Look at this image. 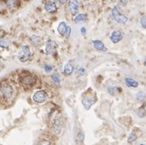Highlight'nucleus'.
<instances>
[{
	"label": "nucleus",
	"instance_id": "473e14b6",
	"mask_svg": "<svg viewBox=\"0 0 146 145\" xmlns=\"http://www.w3.org/2000/svg\"><path fill=\"white\" fill-rule=\"evenodd\" d=\"M2 69V62H1V61H0V70Z\"/></svg>",
	"mask_w": 146,
	"mask_h": 145
},
{
	"label": "nucleus",
	"instance_id": "6e6552de",
	"mask_svg": "<svg viewBox=\"0 0 146 145\" xmlns=\"http://www.w3.org/2000/svg\"><path fill=\"white\" fill-rule=\"evenodd\" d=\"M68 8L72 16H75L78 13L79 8H80V4L77 2V0H69L68 2Z\"/></svg>",
	"mask_w": 146,
	"mask_h": 145
},
{
	"label": "nucleus",
	"instance_id": "412c9836",
	"mask_svg": "<svg viewBox=\"0 0 146 145\" xmlns=\"http://www.w3.org/2000/svg\"><path fill=\"white\" fill-rule=\"evenodd\" d=\"M136 139H137V135H136L135 133H131V134L129 135L127 141H128V143H130V144H132V143H134V142H135Z\"/></svg>",
	"mask_w": 146,
	"mask_h": 145
},
{
	"label": "nucleus",
	"instance_id": "c756f323",
	"mask_svg": "<svg viewBox=\"0 0 146 145\" xmlns=\"http://www.w3.org/2000/svg\"><path fill=\"white\" fill-rule=\"evenodd\" d=\"M4 36V31L3 30H0V40L1 39H3V37Z\"/></svg>",
	"mask_w": 146,
	"mask_h": 145
},
{
	"label": "nucleus",
	"instance_id": "ddd939ff",
	"mask_svg": "<svg viewBox=\"0 0 146 145\" xmlns=\"http://www.w3.org/2000/svg\"><path fill=\"white\" fill-rule=\"evenodd\" d=\"M94 47L95 49L99 50V51H103V52H106L107 48L105 45L104 44V43L102 41H100L99 40H95L93 41Z\"/></svg>",
	"mask_w": 146,
	"mask_h": 145
},
{
	"label": "nucleus",
	"instance_id": "2eb2a0df",
	"mask_svg": "<svg viewBox=\"0 0 146 145\" xmlns=\"http://www.w3.org/2000/svg\"><path fill=\"white\" fill-rule=\"evenodd\" d=\"M86 19H87L86 14L80 13V14H78V15L75 17L74 21H75V23H76V24H79V23H80V22H84V21H86Z\"/></svg>",
	"mask_w": 146,
	"mask_h": 145
},
{
	"label": "nucleus",
	"instance_id": "72a5a7b5",
	"mask_svg": "<svg viewBox=\"0 0 146 145\" xmlns=\"http://www.w3.org/2000/svg\"><path fill=\"white\" fill-rule=\"evenodd\" d=\"M145 65L146 66V58H145Z\"/></svg>",
	"mask_w": 146,
	"mask_h": 145
},
{
	"label": "nucleus",
	"instance_id": "aec40b11",
	"mask_svg": "<svg viewBox=\"0 0 146 145\" xmlns=\"http://www.w3.org/2000/svg\"><path fill=\"white\" fill-rule=\"evenodd\" d=\"M10 40H0V48H7L10 44Z\"/></svg>",
	"mask_w": 146,
	"mask_h": 145
},
{
	"label": "nucleus",
	"instance_id": "f8f14e48",
	"mask_svg": "<svg viewBox=\"0 0 146 145\" xmlns=\"http://www.w3.org/2000/svg\"><path fill=\"white\" fill-rule=\"evenodd\" d=\"M94 102L95 100L93 97H86L82 100V104L86 110H89L91 107V106L94 103Z\"/></svg>",
	"mask_w": 146,
	"mask_h": 145
},
{
	"label": "nucleus",
	"instance_id": "c85d7f7f",
	"mask_svg": "<svg viewBox=\"0 0 146 145\" xmlns=\"http://www.w3.org/2000/svg\"><path fill=\"white\" fill-rule=\"evenodd\" d=\"M83 138H84V134H82V133H80L78 134V139L79 140H83Z\"/></svg>",
	"mask_w": 146,
	"mask_h": 145
},
{
	"label": "nucleus",
	"instance_id": "f3484780",
	"mask_svg": "<svg viewBox=\"0 0 146 145\" xmlns=\"http://www.w3.org/2000/svg\"><path fill=\"white\" fill-rule=\"evenodd\" d=\"M31 43L33 44L34 45L35 47L40 46V44H41V38L39 36H36V35H32L31 37Z\"/></svg>",
	"mask_w": 146,
	"mask_h": 145
},
{
	"label": "nucleus",
	"instance_id": "4468645a",
	"mask_svg": "<svg viewBox=\"0 0 146 145\" xmlns=\"http://www.w3.org/2000/svg\"><path fill=\"white\" fill-rule=\"evenodd\" d=\"M125 83L126 85L128 87H131V88H137L139 86V83L132 78H126Z\"/></svg>",
	"mask_w": 146,
	"mask_h": 145
},
{
	"label": "nucleus",
	"instance_id": "2f4dec72",
	"mask_svg": "<svg viewBox=\"0 0 146 145\" xmlns=\"http://www.w3.org/2000/svg\"><path fill=\"white\" fill-rule=\"evenodd\" d=\"M143 109H144V111H145V112H146V103L145 104V105L143 106Z\"/></svg>",
	"mask_w": 146,
	"mask_h": 145
},
{
	"label": "nucleus",
	"instance_id": "6ab92c4d",
	"mask_svg": "<svg viewBox=\"0 0 146 145\" xmlns=\"http://www.w3.org/2000/svg\"><path fill=\"white\" fill-rule=\"evenodd\" d=\"M52 78H53V82L57 85H59L60 83H61V76L58 73H54L52 75Z\"/></svg>",
	"mask_w": 146,
	"mask_h": 145
},
{
	"label": "nucleus",
	"instance_id": "1a4fd4ad",
	"mask_svg": "<svg viewBox=\"0 0 146 145\" xmlns=\"http://www.w3.org/2000/svg\"><path fill=\"white\" fill-rule=\"evenodd\" d=\"M123 36H122V34L121 33V31L119 30H114L112 34H111V37H110V40L113 42V44H117L119 43L121 40H122Z\"/></svg>",
	"mask_w": 146,
	"mask_h": 145
},
{
	"label": "nucleus",
	"instance_id": "39448f33",
	"mask_svg": "<svg viewBox=\"0 0 146 145\" xmlns=\"http://www.w3.org/2000/svg\"><path fill=\"white\" fill-rule=\"evenodd\" d=\"M47 99H48V95L44 90H38L32 96L33 101L37 103H42L45 102Z\"/></svg>",
	"mask_w": 146,
	"mask_h": 145
},
{
	"label": "nucleus",
	"instance_id": "b1692460",
	"mask_svg": "<svg viewBox=\"0 0 146 145\" xmlns=\"http://www.w3.org/2000/svg\"><path fill=\"white\" fill-rule=\"evenodd\" d=\"M38 145H51V143H50L49 140L43 139V140H41L40 143L38 144Z\"/></svg>",
	"mask_w": 146,
	"mask_h": 145
},
{
	"label": "nucleus",
	"instance_id": "0eeeda50",
	"mask_svg": "<svg viewBox=\"0 0 146 145\" xmlns=\"http://www.w3.org/2000/svg\"><path fill=\"white\" fill-rule=\"evenodd\" d=\"M57 50V43L54 40H49L47 41L45 52L47 55H53Z\"/></svg>",
	"mask_w": 146,
	"mask_h": 145
},
{
	"label": "nucleus",
	"instance_id": "5701e85b",
	"mask_svg": "<svg viewBox=\"0 0 146 145\" xmlns=\"http://www.w3.org/2000/svg\"><path fill=\"white\" fill-rule=\"evenodd\" d=\"M140 24H141V26L143 28H145L146 29V17L145 16H144V17H141V19H140Z\"/></svg>",
	"mask_w": 146,
	"mask_h": 145
},
{
	"label": "nucleus",
	"instance_id": "c9c22d12",
	"mask_svg": "<svg viewBox=\"0 0 146 145\" xmlns=\"http://www.w3.org/2000/svg\"><path fill=\"white\" fill-rule=\"evenodd\" d=\"M88 1H90V0H88Z\"/></svg>",
	"mask_w": 146,
	"mask_h": 145
},
{
	"label": "nucleus",
	"instance_id": "f03ea898",
	"mask_svg": "<svg viewBox=\"0 0 146 145\" xmlns=\"http://www.w3.org/2000/svg\"><path fill=\"white\" fill-rule=\"evenodd\" d=\"M0 91L3 97V99H11L14 95V89L13 86L7 83H3L0 87Z\"/></svg>",
	"mask_w": 146,
	"mask_h": 145
},
{
	"label": "nucleus",
	"instance_id": "bb28decb",
	"mask_svg": "<svg viewBox=\"0 0 146 145\" xmlns=\"http://www.w3.org/2000/svg\"><path fill=\"white\" fill-rule=\"evenodd\" d=\"M44 71L46 72H50L53 71V67L50 66V65H45L44 66Z\"/></svg>",
	"mask_w": 146,
	"mask_h": 145
},
{
	"label": "nucleus",
	"instance_id": "393cba45",
	"mask_svg": "<svg viewBox=\"0 0 146 145\" xmlns=\"http://www.w3.org/2000/svg\"><path fill=\"white\" fill-rule=\"evenodd\" d=\"M71 32H72V30H71V27L70 26H66V33H65V36H66V38L68 39L69 37H70V35H71Z\"/></svg>",
	"mask_w": 146,
	"mask_h": 145
},
{
	"label": "nucleus",
	"instance_id": "f257e3e1",
	"mask_svg": "<svg viewBox=\"0 0 146 145\" xmlns=\"http://www.w3.org/2000/svg\"><path fill=\"white\" fill-rule=\"evenodd\" d=\"M32 53L31 51L30 47L27 45H24L21 48L17 53V58L21 62H26L31 58Z\"/></svg>",
	"mask_w": 146,
	"mask_h": 145
},
{
	"label": "nucleus",
	"instance_id": "7ed1b4c3",
	"mask_svg": "<svg viewBox=\"0 0 146 145\" xmlns=\"http://www.w3.org/2000/svg\"><path fill=\"white\" fill-rule=\"evenodd\" d=\"M35 81H36V79H35V78L34 77L33 75H25L24 77L21 78V85H22V87L25 89H30L35 84Z\"/></svg>",
	"mask_w": 146,
	"mask_h": 145
},
{
	"label": "nucleus",
	"instance_id": "cd10ccee",
	"mask_svg": "<svg viewBox=\"0 0 146 145\" xmlns=\"http://www.w3.org/2000/svg\"><path fill=\"white\" fill-rule=\"evenodd\" d=\"M80 32L82 34V35H86V28L85 27H82L81 29H80Z\"/></svg>",
	"mask_w": 146,
	"mask_h": 145
},
{
	"label": "nucleus",
	"instance_id": "423d86ee",
	"mask_svg": "<svg viewBox=\"0 0 146 145\" xmlns=\"http://www.w3.org/2000/svg\"><path fill=\"white\" fill-rule=\"evenodd\" d=\"M62 121L61 116H57L53 122V126H52V130L54 134H58L61 130H62Z\"/></svg>",
	"mask_w": 146,
	"mask_h": 145
},
{
	"label": "nucleus",
	"instance_id": "20e7f679",
	"mask_svg": "<svg viewBox=\"0 0 146 145\" xmlns=\"http://www.w3.org/2000/svg\"><path fill=\"white\" fill-rule=\"evenodd\" d=\"M112 16L114 18V20L116 21L117 22H118V23H121V24H126L127 21H128V17L125 15L121 13L117 7H114L113 8Z\"/></svg>",
	"mask_w": 146,
	"mask_h": 145
},
{
	"label": "nucleus",
	"instance_id": "a211bd4d",
	"mask_svg": "<svg viewBox=\"0 0 146 145\" xmlns=\"http://www.w3.org/2000/svg\"><path fill=\"white\" fill-rule=\"evenodd\" d=\"M135 99L139 102H144L145 100H146V93L145 92L139 91L135 94Z\"/></svg>",
	"mask_w": 146,
	"mask_h": 145
},
{
	"label": "nucleus",
	"instance_id": "4be33fe9",
	"mask_svg": "<svg viewBox=\"0 0 146 145\" xmlns=\"http://www.w3.org/2000/svg\"><path fill=\"white\" fill-rule=\"evenodd\" d=\"M117 89H118V88H117V87H109L108 89V93L111 94V95H114L116 92L117 91Z\"/></svg>",
	"mask_w": 146,
	"mask_h": 145
},
{
	"label": "nucleus",
	"instance_id": "9b49d317",
	"mask_svg": "<svg viewBox=\"0 0 146 145\" xmlns=\"http://www.w3.org/2000/svg\"><path fill=\"white\" fill-rule=\"evenodd\" d=\"M44 8L48 13H56L57 10H58V7L57 5L54 2H47L44 5Z\"/></svg>",
	"mask_w": 146,
	"mask_h": 145
},
{
	"label": "nucleus",
	"instance_id": "f704fd0d",
	"mask_svg": "<svg viewBox=\"0 0 146 145\" xmlns=\"http://www.w3.org/2000/svg\"><path fill=\"white\" fill-rule=\"evenodd\" d=\"M139 145H145V144H140Z\"/></svg>",
	"mask_w": 146,
	"mask_h": 145
},
{
	"label": "nucleus",
	"instance_id": "a878e982",
	"mask_svg": "<svg viewBox=\"0 0 146 145\" xmlns=\"http://www.w3.org/2000/svg\"><path fill=\"white\" fill-rule=\"evenodd\" d=\"M77 73H78V75H84L86 74V69L83 68V67H80V68L78 69Z\"/></svg>",
	"mask_w": 146,
	"mask_h": 145
},
{
	"label": "nucleus",
	"instance_id": "dca6fc26",
	"mask_svg": "<svg viewBox=\"0 0 146 145\" xmlns=\"http://www.w3.org/2000/svg\"><path fill=\"white\" fill-rule=\"evenodd\" d=\"M66 26H66V24L64 21L60 22V24L58 25V33H59L60 35H65Z\"/></svg>",
	"mask_w": 146,
	"mask_h": 145
},
{
	"label": "nucleus",
	"instance_id": "7c9ffc66",
	"mask_svg": "<svg viewBox=\"0 0 146 145\" xmlns=\"http://www.w3.org/2000/svg\"><path fill=\"white\" fill-rule=\"evenodd\" d=\"M57 1H58V3H60L61 4H64L66 2V0H57Z\"/></svg>",
	"mask_w": 146,
	"mask_h": 145
},
{
	"label": "nucleus",
	"instance_id": "9d476101",
	"mask_svg": "<svg viewBox=\"0 0 146 145\" xmlns=\"http://www.w3.org/2000/svg\"><path fill=\"white\" fill-rule=\"evenodd\" d=\"M74 71V63H73L72 61H68L65 64L64 66V68H63V72H64V74L66 75H72Z\"/></svg>",
	"mask_w": 146,
	"mask_h": 145
}]
</instances>
